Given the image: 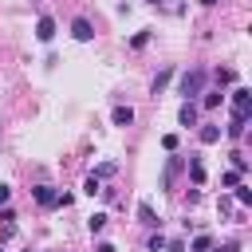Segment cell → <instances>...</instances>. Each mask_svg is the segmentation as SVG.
<instances>
[{
  "instance_id": "cell-29",
  "label": "cell",
  "mask_w": 252,
  "mask_h": 252,
  "mask_svg": "<svg viewBox=\"0 0 252 252\" xmlns=\"http://www.w3.org/2000/svg\"><path fill=\"white\" fill-rule=\"evenodd\" d=\"M213 252H240V244H224V248H213Z\"/></svg>"
},
{
  "instance_id": "cell-7",
  "label": "cell",
  "mask_w": 252,
  "mask_h": 252,
  "mask_svg": "<svg viewBox=\"0 0 252 252\" xmlns=\"http://www.w3.org/2000/svg\"><path fill=\"white\" fill-rule=\"evenodd\" d=\"M177 122H181V126H197V106H193V102H181Z\"/></svg>"
},
{
  "instance_id": "cell-12",
  "label": "cell",
  "mask_w": 252,
  "mask_h": 252,
  "mask_svg": "<svg viewBox=\"0 0 252 252\" xmlns=\"http://www.w3.org/2000/svg\"><path fill=\"white\" fill-rule=\"evenodd\" d=\"M87 228H91V232L98 236V232L106 228V213H91V217H87Z\"/></svg>"
},
{
  "instance_id": "cell-22",
  "label": "cell",
  "mask_w": 252,
  "mask_h": 252,
  "mask_svg": "<svg viewBox=\"0 0 252 252\" xmlns=\"http://www.w3.org/2000/svg\"><path fill=\"white\" fill-rule=\"evenodd\" d=\"M220 185H224V189H236V185H240V173H224Z\"/></svg>"
},
{
  "instance_id": "cell-28",
  "label": "cell",
  "mask_w": 252,
  "mask_h": 252,
  "mask_svg": "<svg viewBox=\"0 0 252 252\" xmlns=\"http://www.w3.org/2000/svg\"><path fill=\"white\" fill-rule=\"evenodd\" d=\"M94 252H118V248H114V244H106V240H102V244H98V248H94Z\"/></svg>"
},
{
  "instance_id": "cell-19",
  "label": "cell",
  "mask_w": 252,
  "mask_h": 252,
  "mask_svg": "<svg viewBox=\"0 0 252 252\" xmlns=\"http://www.w3.org/2000/svg\"><path fill=\"white\" fill-rule=\"evenodd\" d=\"M244 126H248V122H236V118H232V122H228V138H244Z\"/></svg>"
},
{
  "instance_id": "cell-18",
  "label": "cell",
  "mask_w": 252,
  "mask_h": 252,
  "mask_svg": "<svg viewBox=\"0 0 252 252\" xmlns=\"http://www.w3.org/2000/svg\"><path fill=\"white\" fill-rule=\"evenodd\" d=\"M146 248H150V252H161V248H165V236H161V232H154V236L146 240Z\"/></svg>"
},
{
  "instance_id": "cell-8",
  "label": "cell",
  "mask_w": 252,
  "mask_h": 252,
  "mask_svg": "<svg viewBox=\"0 0 252 252\" xmlns=\"http://www.w3.org/2000/svg\"><path fill=\"white\" fill-rule=\"evenodd\" d=\"M110 122H114V126H130V122H134V110H130V106H114V110H110Z\"/></svg>"
},
{
  "instance_id": "cell-24",
  "label": "cell",
  "mask_w": 252,
  "mask_h": 252,
  "mask_svg": "<svg viewBox=\"0 0 252 252\" xmlns=\"http://www.w3.org/2000/svg\"><path fill=\"white\" fill-rule=\"evenodd\" d=\"M201 102H205V106H209V110H213V106H217V102H220V91H209V94H205V98H201Z\"/></svg>"
},
{
  "instance_id": "cell-26",
  "label": "cell",
  "mask_w": 252,
  "mask_h": 252,
  "mask_svg": "<svg viewBox=\"0 0 252 252\" xmlns=\"http://www.w3.org/2000/svg\"><path fill=\"white\" fill-rule=\"evenodd\" d=\"M161 146H165V150L173 154V150H177V134H165V138H161Z\"/></svg>"
},
{
  "instance_id": "cell-27",
  "label": "cell",
  "mask_w": 252,
  "mask_h": 252,
  "mask_svg": "<svg viewBox=\"0 0 252 252\" xmlns=\"http://www.w3.org/2000/svg\"><path fill=\"white\" fill-rule=\"evenodd\" d=\"M8 197H12V189H8V185H0V209L8 205Z\"/></svg>"
},
{
  "instance_id": "cell-21",
  "label": "cell",
  "mask_w": 252,
  "mask_h": 252,
  "mask_svg": "<svg viewBox=\"0 0 252 252\" xmlns=\"http://www.w3.org/2000/svg\"><path fill=\"white\" fill-rule=\"evenodd\" d=\"M232 79H236V75H232L228 67H217V83H220V87H224V83H232Z\"/></svg>"
},
{
  "instance_id": "cell-17",
  "label": "cell",
  "mask_w": 252,
  "mask_h": 252,
  "mask_svg": "<svg viewBox=\"0 0 252 252\" xmlns=\"http://www.w3.org/2000/svg\"><path fill=\"white\" fill-rule=\"evenodd\" d=\"M232 165H236V173H240V177H244V173H248V158H244V154H240V150H236V154H232Z\"/></svg>"
},
{
  "instance_id": "cell-6",
  "label": "cell",
  "mask_w": 252,
  "mask_h": 252,
  "mask_svg": "<svg viewBox=\"0 0 252 252\" xmlns=\"http://www.w3.org/2000/svg\"><path fill=\"white\" fill-rule=\"evenodd\" d=\"M35 35H39L43 43H51V35H55V20H51V16H39V20H35Z\"/></svg>"
},
{
  "instance_id": "cell-16",
  "label": "cell",
  "mask_w": 252,
  "mask_h": 252,
  "mask_svg": "<svg viewBox=\"0 0 252 252\" xmlns=\"http://www.w3.org/2000/svg\"><path fill=\"white\" fill-rule=\"evenodd\" d=\"M83 193H91V197H94V193H102V181H98V177L91 173V177L83 181Z\"/></svg>"
},
{
  "instance_id": "cell-2",
  "label": "cell",
  "mask_w": 252,
  "mask_h": 252,
  "mask_svg": "<svg viewBox=\"0 0 252 252\" xmlns=\"http://www.w3.org/2000/svg\"><path fill=\"white\" fill-rule=\"evenodd\" d=\"M232 118L236 122H248L252 118V91L248 87H236L232 91Z\"/></svg>"
},
{
  "instance_id": "cell-11",
  "label": "cell",
  "mask_w": 252,
  "mask_h": 252,
  "mask_svg": "<svg viewBox=\"0 0 252 252\" xmlns=\"http://www.w3.org/2000/svg\"><path fill=\"white\" fill-rule=\"evenodd\" d=\"M189 177H193V181H197V185H201V181H205V161H201V158H197V154H189Z\"/></svg>"
},
{
  "instance_id": "cell-5",
  "label": "cell",
  "mask_w": 252,
  "mask_h": 252,
  "mask_svg": "<svg viewBox=\"0 0 252 252\" xmlns=\"http://www.w3.org/2000/svg\"><path fill=\"white\" fill-rule=\"evenodd\" d=\"M138 220L146 224V228H158L161 220H158V213H154V205L150 201H138Z\"/></svg>"
},
{
  "instance_id": "cell-13",
  "label": "cell",
  "mask_w": 252,
  "mask_h": 252,
  "mask_svg": "<svg viewBox=\"0 0 252 252\" xmlns=\"http://www.w3.org/2000/svg\"><path fill=\"white\" fill-rule=\"evenodd\" d=\"M201 142H205V146L220 142V126H201Z\"/></svg>"
},
{
  "instance_id": "cell-9",
  "label": "cell",
  "mask_w": 252,
  "mask_h": 252,
  "mask_svg": "<svg viewBox=\"0 0 252 252\" xmlns=\"http://www.w3.org/2000/svg\"><path fill=\"white\" fill-rule=\"evenodd\" d=\"M177 169H181V158H169V161H165V173H161V189H169V185H173Z\"/></svg>"
},
{
  "instance_id": "cell-3",
  "label": "cell",
  "mask_w": 252,
  "mask_h": 252,
  "mask_svg": "<svg viewBox=\"0 0 252 252\" xmlns=\"http://www.w3.org/2000/svg\"><path fill=\"white\" fill-rule=\"evenodd\" d=\"M32 197H35V205H43V209H59V193H55L51 185H35Z\"/></svg>"
},
{
  "instance_id": "cell-15",
  "label": "cell",
  "mask_w": 252,
  "mask_h": 252,
  "mask_svg": "<svg viewBox=\"0 0 252 252\" xmlns=\"http://www.w3.org/2000/svg\"><path fill=\"white\" fill-rule=\"evenodd\" d=\"M114 173H118V165H114V161H102V165L94 169V177H98V181H102V177H114Z\"/></svg>"
},
{
  "instance_id": "cell-10",
  "label": "cell",
  "mask_w": 252,
  "mask_h": 252,
  "mask_svg": "<svg viewBox=\"0 0 252 252\" xmlns=\"http://www.w3.org/2000/svg\"><path fill=\"white\" fill-rule=\"evenodd\" d=\"M169 79H173V71H169V67H165V71H158V75H154V83H150V91H154V94H161V91L169 87Z\"/></svg>"
},
{
  "instance_id": "cell-23",
  "label": "cell",
  "mask_w": 252,
  "mask_h": 252,
  "mask_svg": "<svg viewBox=\"0 0 252 252\" xmlns=\"http://www.w3.org/2000/svg\"><path fill=\"white\" fill-rule=\"evenodd\" d=\"M146 43H150V32H138V35L130 39V47H146Z\"/></svg>"
},
{
  "instance_id": "cell-20",
  "label": "cell",
  "mask_w": 252,
  "mask_h": 252,
  "mask_svg": "<svg viewBox=\"0 0 252 252\" xmlns=\"http://www.w3.org/2000/svg\"><path fill=\"white\" fill-rule=\"evenodd\" d=\"M236 201H240V205H252V189H248V185H236Z\"/></svg>"
},
{
  "instance_id": "cell-25",
  "label": "cell",
  "mask_w": 252,
  "mask_h": 252,
  "mask_svg": "<svg viewBox=\"0 0 252 252\" xmlns=\"http://www.w3.org/2000/svg\"><path fill=\"white\" fill-rule=\"evenodd\" d=\"M165 252H185V240L177 236V240H165Z\"/></svg>"
},
{
  "instance_id": "cell-14",
  "label": "cell",
  "mask_w": 252,
  "mask_h": 252,
  "mask_svg": "<svg viewBox=\"0 0 252 252\" xmlns=\"http://www.w3.org/2000/svg\"><path fill=\"white\" fill-rule=\"evenodd\" d=\"M189 248H193V252H209V248H213V236H209V232H201V236H193V244H189Z\"/></svg>"
},
{
  "instance_id": "cell-30",
  "label": "cell",
  "mask_w": 252,
  "mask_h": 252,
  "mask_svg": "<svg viewBox=\"0 0 252 252\" xmlns=\"http://www.w3.org/2000/svg\"><path fill=\"white\" fill-rule=\"evenodd\" d=\"M201 4H205V8H213V4H217V0H201Z\"/></svg>"
},
{
  "instance_id": "cell-4",
  "label": "cell",
  "mask_w": 252,
  "mask_h": 252,
  "mask_svg": "<svg viewBox=\"0 0 252 252\" xmlns=\"http://www.w3.org/2000/svg\"><path fill=\"white\" fill-rule=\"evenodd\" d=\"M71 35H75L79 43H91V39H94V28H91V20H83V16H79V20H71Z\"/></svg>"
},
{
  "instance_id": "cell-1",
  "label": "cell",
  "mask_w": 252,
  "mask_h": 252,
  "mask_svg": "<svg viewBox=\"0 0 252 252\" xmlns=\"http://www.w3.org/2000/svg\"><path fill=\"white\" fill-rule=\"evenodd\" d=\"M177 94H185V102H193L197 94H205V67H189L177 79Z\"/></svg>"
}]
</instances>
